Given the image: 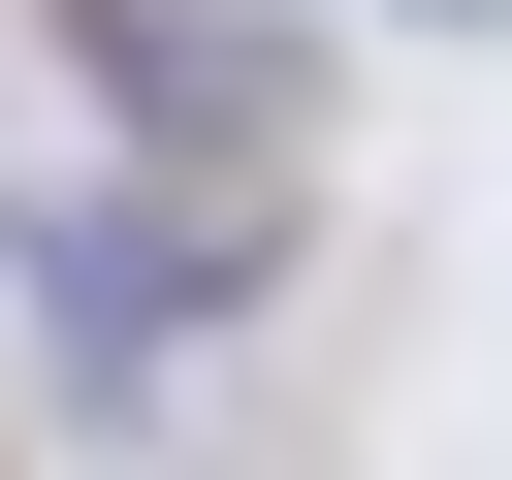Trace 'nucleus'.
Listing matches in <instances>:
<instances>
[{"instance_id": "f03ea898", "label": "nucleus", "mask_w": 512, "mask_h": 480, "mask_svg": "<svg viewBox=\"0 0 512 480\" xmlns=\"http://www.w3.org/2000/svg\"><path fill=\"white\" fill-rule=\"evenodd\" d=\"M64 96H96L128 160H192V192H288V128H320V64H288L256 0H64Z\"/></svg>"}, {"instance_id": "f257e3e1", "label": "nucleus", "mask_w": 512, "mask_h": 480, "mask_svg": "<svg viewBox=\"0 0 512 480\" xmlns=\"http://www.w3.org/2000/svg\"><path fill=\"white\" fill-rule=\"evenodd\" d=\"M256 256H288V192H32V224H0V288H32L64 352H128V384H160L192 320H256Z\"/></svg>"}]
</instances>
